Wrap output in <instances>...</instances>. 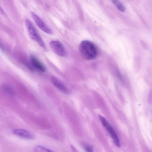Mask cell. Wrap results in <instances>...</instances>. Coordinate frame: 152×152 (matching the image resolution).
<instances>
[{"mask_svg":"<svg viewBox=\"0 0 152 152\" xmlns=\"http://www.w3.org/2000/svg\"><path fill=\"white\" fill-rule=\"evenodd\" d=\"M31 14L35 23L40 29L47 34H50L52 33L51 29L35 13L32 12Z\"/></svg>","mask_w":152,"mask_h":152,"instance_id":"cell-5","label":"cell"},{"mask_svg":"<svg viewBox=\"0 0 152 152\" xmlns=\"http://www.w3.org/2000/svg\"><path fill=\"white\" fill-rule=\"evenodd\" d=\"M50 80L53 85L59 91L66 94L70 93L69 90L57 77L52 76L50 77Z\"/></svg>","mask_w":152,"mask_h":152,"instance_id":"cell-6","label":"cell"},{"mask_svg":"<svg viewBox=\"0 0 152 152\" xmlns=\"http://www.w3.org/2000/svg\"><path fill=\"white\" fill-rule=\"evenodd\" d=\"M82 146L86 151L88 152L93 151V148L91 145L83 143L82 144Z\"/></svg>","mask_w":152,"mask_h":152,"instance_id":"cell-12","label":"cell"},{"mask_svg":"<svg viewBox=\"0 0 152 152\" xmlns=\"http://www.w3.org/2000/svg\"><path fill=\"white\" fill-rule=\"evenodd\" d=\"M99 117L102 125L108 132L115 144L117 147H120L121 144L113 128L104 117L100 115Z\"/></svg>","mask_w":152,"mask_h":152,"instance_id":"cell-3","label":"cell"},{"mask_svg":"<svg viewBox=\"0 0 152 152\" xmlns=\"http://www.w3.org/2000/svg\"><path fill=\"white\" fill-rule=\"evenodd\" d=\"M118 10L121 12H124L125 10V8L124 5L119 1H118L115 4Z\"/></svg>","mask_w":152,"mask_h":152,"instance_id":"cell-11","label":"cell"},{"mask_svg":"<svg viewBox=\"0 0 152 152\" xmlns=\"http://www.w3.org/2000/svg\"><path fill=\"white\" fill-rule=\"evenodd\" d=\"M30 60L34 67L42 72H45L46 69L44 66L34 56H30Z\"/></svg>","mask_w":152,"mask_h":152,"instance_id":"cell-8","label":"cell"},{"mask_svg":"<svg viewBox=\"0 0 152 152\" xmlns=\"http://www.w3.org/2000/svg\"><path fill=\"white\" fill-rule=\"evenodd\" d=\"M79 50L82 57L88 60L94 59L97 54L96 49L94 45L88 40H83L80 42Z\"/></svg>","mask_w":152,"mask_h":152,"instance_id":"cell-1","label":"cell"},{"mask_svg":"<svg viewBox=\"0 0 152 152\" xmlns=\"http://www.w3.org/2000/svg\"><path fill=\"white\" fill-rule=\"evenodd\" d=\"M111 1L115 4L118 0H111Z\"/></svg>","mask_w":152,"mask_h":152,"instance_id":"cell-14","label":"cell"},{"mask_svg":"<svg viewBox=\"0 0 152 152\" xmlns=\"http://www.w3.org/2000/svg\"><path fill=\"white\" fill-rule=\"evenodd\" d=\"M49 44L52 50L56 55L61 57H64L66 56L65 49L59 41L52 40L49 42Z\"/></svg>","mask_w":152,"mask_h":152,"instance_id":"cell-4","label":"cell"},{"mask_svg":"<svg viewBox=\"0 0 152 152\" xmlns=\"http://www.w3.org/2000/svg\"><path fill=\"white\" fill-rule=\"evenodd\" d=\"M2 91L6 95L12 96L14 95V92L12 88L7 84L3 85L1 87Z\"/></svg>","mask_w":152,"mask_h":152,"instance_id":"cell-9","label":"cell"},{"mask_svg":"<svg viewBox=\"0 0 152 152\" xmlns=\"http://www.w3.org/2000/svg\"><path fill=\"white\" fill-rule=\"evenodd\" d=\"M35 151L38 152H53L51 150L43 146H37L34 149Z\"/></svg>","mask_w":152,"mask_h":152,"instance_id":"cell-10","label":"cell"},{"mask_svg":"<svg viewBox=\"0 0 152 152\" xmlns=\"http://www.w3.org/2000/svg\"><path fill=\"white\" fill-rule=\"evenodd\" d=\"M25 25L30 37L39 45L42 48L46 49L45 46L40 36L30 21L26 19Z\"/></svg>","mask_w":152,"mask_h":152,"instance_id":"cell-2","label":"cell"},{"mask_svg":"<svg viewBox=\"0 0 152 152\" xmlns=\"http://www.w3.org/2000/svg\"><path fill=\"white\" fill-rule=\"evenodd\" d=\"M71 149H72V151H75H75H77L76 149L73 146H71Z\"/></svg>","mask_w":152,"mask_h":152,"instance_id":"cell-13","label":"cell"},{"mask_svg":"<svg viewBox=\"0 0 152 152\" xmlns=\"http://www.w3.org/2000/svg\"><path fill=\"white\" fill-rule=\"evenodd\" d=\"M13 133L15 135L22 138L27 139H33L34 136L28 131L22 129H15L13 130Z\"/></svg>","mask_w":152,"mask_h":152,"instance_id":"cell-7","label":"cell"}]
</instances>
